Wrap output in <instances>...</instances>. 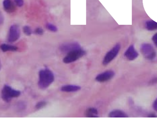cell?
Instances as JSON below:
<instances>
[{
    "label": "cell",
    "mask_w": 157,
    "mask_h": 119,
    "mask_svg": "<svg viewBox=\"0 0 157 119\" xmlns=\"http://www.w3.org/2000/svg\"><path fill=\"white\" fill-rule=\"evenodd\" d=\"M54 75L50 69L45 68L40 70L39 73L38 86L41 89H45L54 82Z\"/></svg>",
    "instance_id": "1"
},
{
    "label": "cell",
    "mask_w": 157,
    "mask_h": 119,
    "mask_svg": "<svg viewBox=\"0 0 157 119\" xmlns=\"http://www.w3.org/2000/svg\"><path fill=\"white\" fill-rule=\"evenodd\" d=\"M154 43L155 45L157 47V41L154 42Z\"/></svg>",
    "instance_id": "25"
},
{
    "label": "cell",
    "mask_w": 157,
    "mask_h": 119,
    "mask_svg": "<svg viewBox=\"0 0 157 119\" xmlns=\"http://www.w3.org/2000/svg\"><path fill=\"white\" fill-rule=\"evenodd\" d=\"M157 83V78H155L154 79H152V83Z\"/></svg>",
    "instance_id": "23"
},
{
    "label": "cell",
    "mask_w": 157,
    "mask_h": 119,
    "mask_svg": "<svg viewBox=\"0 0 157 119\" xmlns=\"http://www.w3.org/2000/svg\"><path fill=\"white\" fill-rule=\"evenodd\" d=\"M16 6L19 8L22 7L24 5V0H13Z\"/></svg>",
    "instance_id": "20"
},
{
    "label": "cell",
    "mask_w": 157,
    "mask_h": 119,
    "mask_svg": "<svg viewBox=\"0 0 157 119\" xmlns=\"http://www.w3.org/2000/svg\"><path fill=\"white\" fill-rule=\"evenodd\" d=\"M81 48L80 46L77 42H72V43H64L62 44L59 47V49L62 53H67Z\"/></svg>",
    "instance_id": "7"
},
{
    "label": "cell",
    "mask_w": 157,
    "mask_h": 119,
    "mask_svg": "<svg viewBox=\"0 0 157 119\" xmlns=\"http://www.w3.org/2000/svg\"><path fill=\"white\" fill-rule=\"evenodd\" d=\"M46 29L49 31H51L52 33H56L58 31V27L56 26L55 25H53V23H47L45 25Z\"/></svg>",
    "instance_id": "16"
},
{
    "label": "cell",
    "mask_w": 157,
    "mask_h": 119,
    "mask_svg": "<svg viewBox=\"0 0 157 119\" xmlns=\"http://www.w3.org/2000/svg\"><path fill=\"white\" fill-rule=\"evenodd\" d=\"M34 33L37 35H42L44 33V30L41 27H37L34 30Z\"/></svg>",
    "instance_id": "19"
},
{
    "label": "cell",
    "mask_w": 157,
    "mask_h": 119,
    "mask_svg": "<svg viewBox=\"0 0 157 119\" xmlns=\"http://www.w3.org/2000/svg\"><path fill=\"white\" fill-rule=\"evenodd\" d=\"M3 21H4V19H3V17L2 14H1V24H2L3 22Z\"/></svg>",
    "instance_id": "24"
},
{
    "label": "cell",
    "mask_w": 157,
    "mask_h": 119,
    "mask_svg": "<svg viewBox=\"0 0 157 119\" xmlns=\"http://www.w3.org/2000/svg\"><path fill=\"white\" fill-rule=\"evenodd\" d=\"M16 5L12 0H3V7L6 12L13 13L16 10Z\"/></svg>",
    "instance_id": "10"
},
{
    "label": "cell",
    "mask_w": 157,
    "mask_h": 119,
    "mask_svg": "<svg viewBox=\"0 0 157 119\" xmlns=\"http://www.w3.org/2000/svg\"><path fill=\"white\" fill-rule=\"evenodd\" d=\"M86 115L88 117H91V118L98 117V110L96 109L95 108H89L86 110Z\"/></svg>",
    "instance_id": "15"
},
{
    "label": "cell",
    "mask_w": 157,
    "mask_h": 119,
    "mask_svg": "<svg viewBox=\"0 0 157 119\" xmlns=\"http://www.w3.org/2000/svg\"><path fill=\"white\" fill-rule=\"evenodd\" d=\"M114 71L111 70L107 71L103 73H101L97 75L95 79L97 82L99 83H104L111 80L115 76Z\"/></svg>",
    "instance_id": "8"
},
{
    "label": "cell",
    "mask_w": 157,
    "mask_h": 119,
    "mask_svg": "<svg viewBox=\"0 0 157 119\" xmlns=\"http://www.w3.org/2000/svg\"><path fill=\"white\" fill-rule=\"evenodd\" d=\"M109 117L111 118H126L128 116L124 112L120 110L112 111L109 114Z\"/></svg>",
    "instance_id": "12"
},
{
    "label": "cell",
    "mask_w": 157,
    "mask_h": 119,
    "mask_svg": "<svg viewBox=\"0 0 157 119\" xmlns=\"http://www.w3.org/2000/svg\"><path fill=\"white\" fill-rule=\"evenodd\" d=\"M1 50L4 52H8V51H12V52H16L18 50V47L16 46L12 45L9 44H3L1 45Z\"/></svg>",
    "instance_id": "13"
},
{
    "label": "cell",
    "mask_w": 157,
    "mask_h": 119,
    "mask_svg": "<svg viewBox=\"0 0 157 119\" xmlns=\"http://www.w3.org/2000/svg\"><path fill=\"white\" fill-rule=\"evenodd\" d=\"M22 30H23V33L28 36H30L33 33L32 29L29 25H25L23 26V28H22Z\"/></svg>",
    "instance_id": "17"
},
{
    "label": "cell",
    "mask_w": 157,
    "mask_h": 119,
    "mask_svg": "<svg viewBox=\"0 0 157 119\" xmlns=\"http://www.w3.org/2000/svg\"><path fill=\"white\" fill-rule=\"evenodd\" d=\"M21 94L19 91L13 89L8 85H5L1 91V98L4 101L9 103L13 98L18 97Z\"/></svg>",
    "instance_id": "2"
},
{
    "label": "cell",
    "mask_w": 157,
    "mask_h": 119,
    "mask_svg": "<svg viewBox=\"0 0 157 119\" xmlns=\"http://www.w3.org/2000/svg\"><path fill=\"white\" fill-rule=\"evenodd\" d=\"M146 29L149 31L157 30V22L153 20L147 21L146 22Z\"/></svg>",
    "instance_id": "14"
},
{
    "label": "cell",
    "mask_w": 157,
    "mask_h": 119,
    "mask_svg": "<svg viewBox=\"0 0 157 119\" xmlns=\"http://www.w3.org/2000/svg\"><path fill=\"white\" fill-rule=\"evenodd\" d=\"M86 54V51L81 48L75 50L67 53V56L63 59V62L65 63H70L77 61Z\"/></svg>",
    "instance_id": "3"
},
{
    "label": "cell",
    "mask_w": 157,
    "mask_h": 119,
    "mask_svg": "<svg viewBox=\"0 0 157 119\" xmlns=\"http://www.w3.org/2000/svg\"><path fill=\"white\" fill-rule=\"evenodd\" d=\"M153 109H154L155 111L157 112V98L154 102L153 104Z\"/></svg>",
    "instance_id": "21"
},
{
    "label": "cell",
    "mask_w": 157,
    "mask_h": 119,
    "mask_svg": "<svg viewBox=\"0 0 157 119\" xmlns=\"http://www.w3.org/2000/svg\"><path fill=\"white\" fill-rule=\"evenodd\" d=\"M80 89L81 87L76 85H65L61 87V90L63 92H76L79 90Z\"/></svg>",
    "instance_id": "11"
},
{
    "label": "cell",
    "mask_w": 157,
    "mask_h": 119,
    "mask_svg": "<svg viewBox=\"0 0 157 119\" xmlns=\"http://www.w3.org/2000/svg\"><path fill=\"white\" fill-rule=\"evenodd\" d=\"M21 35V30L18 25H13L10 26L8 36V41L13 43L19 39Z\"/></svg>",
    "instance_id": "6"
},
{
    "label": "cell",
    "mask_w": 157,
    "mask_h": 119,
    "mask_svg": "<svg viewBox=\"0 0 157 119\" xmlns=\"http://www.w3.org/2000/svg\"><path fill=\"white\" fill-rule=\"evenodd\" d=\"M46 105L47 103L46 101H39V102L36 104V105H35V108H36V109H37V110H39V109H41L43 108H44Z\"/></svg>",
    "instance_id": "18"
},
{
    "label": "cell",
    "mask_w": 157,
    "mask_h": 119,
    "mask_svg": "<svg viewBox=\"0 0 157 119\" xmlns=\"http://www.w3.org/2000/svg\"><path fill=\"white\" fill-rule=\"evenodd\" d=\"M152 40H153L154 42L157 41V33H156L155 34L153 35V36L152 37Z\"/></svg>",
    "instance_id": "22"
},
{
    "label": "cell",
    "mask_w": 157,
    "mask_h": 119,
    "mask_svg": "<svg viewBox=\"0 0 157 119\" xmlns=\"http://www.w3.org/2000/svg\"><path fill=\"white\" fill-rule=\"evenodd\" d=\"M121 48V45L117 43L115 46L113 47V48L112 49L107 52L103 59V65L106 66L108 65L109 63H111L117 56L120 52Z\"/></svg>",
    "instance_id": "5"
},
{
    "label": "cell",
    "mask_w": 157,
    "mask_h": 119,
    "mask_svg": "<svg viewBox=\"0 0 157 119\" xmlns=\"http://www.w3.org/2000/svg\"><path fill=\"white\" fill-rule=\"evenodd\" d=\"M124 57L129 61H133L138 57V53L133 45L129 46L124 53Z\"/></svg>",
    "instance_id": "9"
},
{
    "label": "cell",
    "mask_w": 157,
    "mask_h": 119,
    "mask_svg": "<svg viewBox=\"0 0 157 119\" xmlns=\"http://www.w3.org/2000/svg\"><path fill=\"white\" fill-rule=\"evenodd\" d=\"M140 50L143 56L148 60H153L157 56V53L154 47L149 43L142 44Z\"/></svg>",
    "instance_id": "4"
}]
</instances>
